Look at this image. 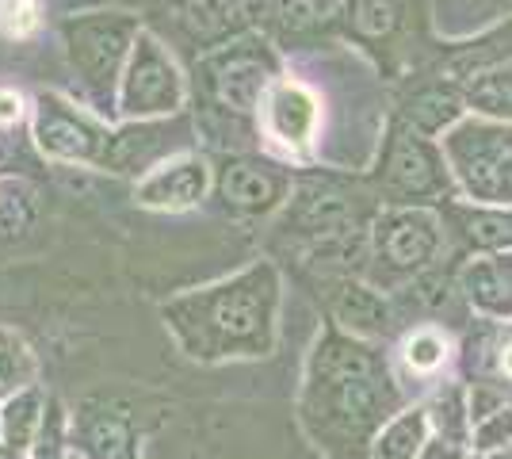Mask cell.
Listing matches in <instances>:
<instances>
[{"label": "cell", "instance_id": "obj_23", "mask_svg": "<svg viewBox=\"0 0 512 459\" xmlns=\"http://www.w3.org/2000/svg\"><path fill=\"white\" fill-rule=\"evenodd\" d=\"M12 375H16V368H12V349H0V391L12 383Z\"/></svg>", "mask_w": 512, "mask_h": 459}, {"label": "cell", "instance_id": "obj_13", "mask_svg": "<svg viewBox=\"0 0 512 459\" xmlns=\"http://www.w3.org/2000/svg\"><path fill=\"white\" fill-rule=\"evenodd\" d=\"M428 417H432V425H436V433L448 440H470V402L467 394L459 391V387H444V391L432 398V406H428Z\"/></svg>", "mask_w": 512, "mask_h": 459}, {"label": "cell", "instance_id": "obj_2", "mask_svg": "<svg viewBox=\"0 0 512 459\" xmlns=\"http://www.w3.org/2000/svg\"><path fill=\"white\" fill-rule=\"evenodd\" d=\"M394 402L398 394L386 364L375 356V349L363 345V337L329 333L321 341L310 364V406L329 429L363 437L383 425Z\"/></svg>", "mask_w": 512, "mask_h": 459}, {"label": "cell", "instance_id": "obj_7", "mask_svg": "<svg viewBox=\"0 0 512 459\" xmlns=\"http://www.w3.org/2000/svg\"><path fill=\"white\" fill-rule=\"evenodd\" d=\"M203 188H207L203 165L180 161V165H172L169 173H157L153 180H146L138 199L146 207H192L195 199L203 196Z\"/></svg>", "mask_w": 512, "mask_h": 459}, {"label": "cell", "instance_id": "obj_4", "mask_svg": "<svg viewBox=\"0 0 512 459\" xmlns=\"http://www.w3.org/2000/svg\"><path fill=\"white\" fill-rule=\"evenodd\" d=\"M180 100L176 73L153 43H142L127 81V111H169Z\"/></svg>", "mask_w": 512, "mask_h": 459}, {"label": "cell", "instance_id": "obj_5", "mask_svg": "<svg viewBox=\"0 0 512 459\" xmlns=\"http://www.w3.org/2000/svg\"><path fill=\"white\" fill-rule=\"evenodd\" d=\"M333 314H337V322H341L352 337H383L386 329H390V322H394L383 295L363 284H352V280L337 287V295H333Z\"/></svg>", "mask_w": 512, "mask_h": 459}, {"label": "cell", "instance_id": "obj_21", "mask_svg": "<svg viewBox=\"0 0 512 459\" xmlns=\"http://www.w3.org/2000/svg\"><path fill=\"white\" fill-rule=\"evenodd\" d=\"M497 372H501L512 383V337L497 345Z\"/></svg>", "mask_w": 512, "mask_h": 459}, {"label": "cell", "instance_id": "obj_11", "mask_svg": "<svg viewBox=\"0 0 512 459\" xmlns=\"http://www.w3.org/2000/svg\"><path fill=\"white\" fill-rule=\"evenodd\" d=\"M222 196L234 207H249V211H264L276 199V180L264 173H256L249 165H234L222 176Z\"/></svg>", "mask_w": 512, "mask_h": 459}, {"label": "cell", "instance_id": "obj_12", "mask_svg": "<svg viewBox=\"0 0 512 459\" xmlns=\"http://www.w3.org/2000/svg\"><path fill=\"white\" fill-rule=\"evenodd\" d=\"M459 230L482 253H509L512 249V215H501V211H467L459 219Z\"/></svg>", "mask_w": 512, "mask_h": 459}, {"label": "cell", "instance_id": "obj_17", "mask_svg": "<svg viewBox=\"0 0 512 459\" xmlns=\"http://www.w3.org/2000/svg\"><path fill=\"white\" fill-rule=\"evenodd\" d=\"M35 410H39V398L35 394H20L16 402H8L4 410V437L12 448H23L31 437V425H35Z\"/></svg>", "mask_w": 512, "mask_h": 459}, {"label": "cell", "instance_id": "obj_19", "mask_svg": "<svg viewBox=\"0 0 512 459\" xmlns=\"http://www.w3.org/2000/svg\"><path fill=\"white\" fill-rule=\"evenodd\" d=\"M35 0H4L0 4V16H4V27L12 31V35H27L31 27H35Z\"/></svg>", "mask_w": 512, "mask_h": 459}, {"label": "cell", "instance_id": "obj_1", "mask_svg": "<svg viewBox=\"0 0 512 459\" xmlns=\"http://www.w3.org/2000/svg\"><path fill=\"white\" fill-rule=\"evenodd\" d=\"M279 280L268 264L172 306V326L195 356H264L276 341Z\"/></svg>", "mask_w": 512, "mask_h": 459}, {"label": "cell", "instance_id": "obj_20", "mask_svg": "<svg viewBox=\"0 0 512 459\" xmlns=\"http://www.w3.org/2000/svg\"><path fill=\"white\" fill-rule=\"evenodd\" d=\"M417 459H470L467 448H463V440H448V437H428V444L421 448V456Z\"/></svg>", "mask_w": 512, "mask_h": 459}, {"label": "cell", "instance_id": "obj_24", "mask_svg": "<svg viewBox=\"0 0 512 459\" xmlns=\"http://www.w3.org/2000/svg\"><path fill=\"white\" fill-rule=\"evenodd\" d=\"M20 115V100L16 96H0V123H12Z\"/></svg>", "mask_w": 512, "mask_h": 459}, {"label": "cell", "instance_id": "obj_15", "mask_svg": "<svg viewBox=\"0 0 512 459\" xmlns=\"http://www.w3.org/2000/svg\"><path fill=\"white\" fill-rule=\"evenodd\" d=\"M470 444L478 456H497L505 444H512V406H497L470 425Z\"/></svg>", "mask_w": 512, "mask_h": 459}, {"label": "cell", "instance_id": "obj_3", "mask_svg": "<svg viewBox=\"0 0 512 459\" xmlns=\"http://www.w3.org/2000/svg\"><path fill=\"white\" fill-rule=\"evenodd\" d=\"M440 253V226L428 215H398L386 219L379 226V276L386 272V280H406V276H421L432 268Z\"/></svg>", "mask_w": 512, "mask_h": 459}, {"label": "cell", "instance_id": "obj_6", "mask_svg": "<svg viewBox=\"0 0 512 459\" xmlns=\"http://www.w3.org/2000/svg\"><path fill=\"white\" fill-rule=\"evenodd\" d=\"M428 429H432L428 406L402 410V414H394L383 429H379L371 452H375V459H417L421 448L428 444Z\"/></svg>", "mask_w": 512, "mask_h": 459}, {"label": "cell", "instance_id": "obj_26", "mask_svg": "<svg viewBox=\"0 0 512 459\" xmlns=\"http://www.w3.org/2000/svg\"><path fill=\"white\" fill-rule=\"evenodd\" d=\"M490 459H512V444H505V448H501L497 456H490Z\"/></svg>", "mask_w": 512, "mask_h": 459}, {"label": "cell", "instance_id": "obj_10", "mask_svg": "<svg viewBox=\"0 0 512 459\" xmlns=\"http://www.w3.org/2000/svg\"><path fill=\"white\" fill-rule=\"evenodd\" d=\"M39 138H43V150L54 157H92L96 153V134L81 127L77 119H65V115H50L39 123Z\"/></svg>", "mask_w": 512, "mask_h": 459}, {"label": "cell", "instance_id": "obj_27", "mask_svg": "<svg viewBox=\"0 0 512 459\" xmlns=\"http://www.w3.org/2000/svg\"><path fill=\"white\" fill-rule=\"evenodd\" d=\"M478 459H490V456H478Z\"/></svg>", "mask_w": 512, "mask_h": 459}, {"label": "cell", "instance_id": "obj_16", "mask_svg": "<svg viewBox=\"0 0 512 459\" xmlns=\"http://www.w3.org/2000/svg\"><path fill=\"white\" fill-rule=\"evenodd\" d=\"M402 356H406L409 372L432 375L448 360V341H444V333H436V329H417L406 341V352H402Z\"/></svg>", "mask_w": 512, "mask_h": 459}, {"label": "cell", "instance_id": "obj_25", "mask_svg": "<svg viewBox=\"0 0 512 459\" xmlns=\"http://www.w3.org/2000/svg\"><path fill=\"white\" fill-rule=\"evenodd\" d=\"M493 261H497V268H501V280H505V287H509V295H512V249L509 253H497Z\"/></svg>", "mask_w": 512, "mask_h": 459}, {"label": "cell", "instance_id": "obj_8", "mask_svg": "<svg viewBox=\"0 0 512 459\" xmlns=\"http://www.w3.org/2000/svg\"><path fill=\"white\" fill-rule=\"evenodd\" d=\"M459 287H463V295L470 299V306L482 310L486 318H501V322L512 318V295H509V287H505V280H501V268H497L493 257L470 261L467 268H463Z\"/></svg>", "mask_w": 512, "mask_h": 459}, {"label": "cell", "instance_id": "obj_14", "mask_svg": "<svg viewBox=\"0 0 512 459\" xmlns=\"http://www.w3.org/2000/svg\"><path fill=\"white\" fill-rule=\"evenodd\" d=\"M119 50H123V31H119V27H111V31H107V27H88L85 35H81V46H77L81 62H85L96 77L111 73Z\"/></svg>", "mask_w": 512, "mask_h": 459}, {"label": "cell", "instance_id": "obj_18", "mask_svg": "<svg viewBox=\"0 0 512 459\" xmlns=\"http://www.w3.org/2000/svg\"><path fill=\"white\" fill-rule=\"evenodd\" d=\"M88 444H92V452L100 459H130V437L119 421H100V425H92Z\"/></svg>", "mask_w": 512, "mask_h": 459}, {"label": "cell", "instance_id": "obj_22", "mask_svg": "<svg viewBox=\"0 0 512 459\" xmlns=\"http://www.w3.org/2000/svg\"><path fill=\"white\" fill-rule=\"evenodd\" d=\"M39 459H58V425H54V421H50V437H43Z\"/></svg>", "mask_w": 512, "mask_h": 459}, {"label": "cell", "instance_id": "obj_9", "mask_svg": "<svg viewBox=\"0 0 512 459\" xmlns=\"http://www.w3.org/2000/svg\"><path fill=\"white\" fill-rule=\"evenodd\" d=\"M314 123H318V108H314L310 92H302L299 85L276 88V96H272V131L283 142L302 146L314 134Z\"/></svg>", "mask_w": 512, "mask_h": 459}]
</instances>
